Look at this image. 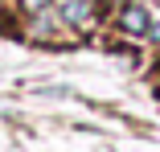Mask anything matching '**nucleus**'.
<instances>
[{
  "mask_svg": "<svg viewBox=\"0 0 160 152\" xmlns=\"http://www.w3.org/2000/svg\"><path fill=\"white\" fill-rule=\"evenodd\" d=\"M94 8H99L94 0H62V4H58L62 21H66V25H78V29L94 21Z\"/></svg>",
  "mask_w": 160,
  "mask_h": 152,
  "instance_id": "nucleus-1",
  "label": "nucleus"
},
{
  "mask_svg": "<svg viewBox=\"0 0 160 152\" xmlns=\"http://www.w3.org/2000/svg\"><path fill=\"white\" fill-rule=\"evenodd\" d=\"M119 25L127 29V33H148L152 17H148V8H140V4H127V8L119 13Z\"/></svg>",
  "mask_w": 160,
  "mask_h": 152,
  "instance_id": "nucleus-2",
  "label": "nucleus"
},
{
  "mask_svg": "<svg viewBox=\"0 0 160 152\" xmlns=\"http://www.w3.org/2000/svg\"><path fill=\"white\" fill-rule=\"evenodd\" d=\"M21 4H25V13H41V8L49 4V0H21Z\"/></svg>",
  "mask_w": 160,
  "mask_h": 152,
  "instance_id": "nucleus-3",
  "label": "nucleus"
},
{
  "mask_svg": "<svg viewBox=\"0 0 160 152\" xmlns=\"http://www.w3.org/2000/svg\"><path fill=\"white\" fill-rule=\"evenodd\" d=\"M148 37H152V41H160V21H152V25H148Z\"/></svg>",
  "mask_w": 160,
  "mask_h": 152,
  "instance_id": "nucleus-4",
  "label": "nucleus"
}]
</instances>
